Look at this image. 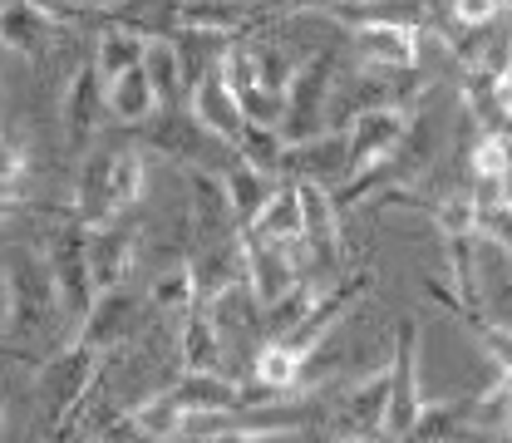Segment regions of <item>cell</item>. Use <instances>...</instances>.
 Instances as JSON below:
<instances>
[{
  "label": "cell",
  "instance_id": "d6a6232c",
  "mask_svg": "<svg viewBox=\"0 0 512 443\" xmlns=\"http://www.w3.org/2000/svg\"><path fill=\"white\" fill-rule=\"evenodd\" d=\"M508 168H512V133H483L478 128V138L468 148V173L473 178H508Z\"/></svg>",
  "mask_w": 512,
  "mask_h": 443
},
{
  "label": "cell",
  "instance_id": "277c9868",
  "mask_svg": "<svg viewBox=\"0 0 512 443\" xmlns=\"http://www.w3.org/2000/svg\"><path fill=\"white\" fill-rule=\"evenodd\" d=\"M138 138H143L148 153L168 158L173 168H227L237 158L232 143H222L217 133H207V128L197 124V114H192L188 104L158 109L148 124L138 128Z\"/></svg>",
  "mask_w": 512,
  "mask_h": 443
},
{
  "label": "cell",
  "instance_id": "e0dca14e",
  "mask_svg": "<svg viewBox=\"0 0 512 443\" xmlns=\"http://www.w3.org/2000/svg\"><path fill=\"white\" fill-rule=\"evenodd\" d=\"M350 55L360 69H419V35L404 25H350Z\"/></svg>",
  "mask_w": 512,
  "mask_h": 443
},
{
  "label": "cell",
  "instance_id": "44dd1931",
  "mask_svg": "<svg viewBox=\"0 0 512 443\" xmlns=\"http://www.w3.org/2000/svg\"><path fill=\"white\" fill-rule=\"evenodd\" d=\"M104 104H109V124L114 128H143L163 109V104H158V89H153V79H148L143 64L104 84Z\"/></svg>",
  "mask_w": 512,
  "mask_h": 443
},
{
  "label": "cell",
  "instance_id": "2e32d148",
  "mask_svg": "<svg viewBox=\"0 0 512 443\" xmlns=\"http://www.w3.org/2000/svg\"><path fill=\"white\" fill-rule=\"evenodd\" d=\"M138 311H143V301L119 286V291H99V301H94V311L79 320V330H74V340H84V345H94V350H104V355H114L119 345H124L128 335H133V325H138Z\"/></svg>",
  "mask_w": 512,
  "mask_h": 443
},
{
  "label": "cell",
  "instance_id": "e575fe53",
  "mask_svg": "<svg viewBox=\"0 0 512 443\" xmlns=\"http://www.w3.org/2000/svg\"><path fill=\"white\" fill-rule=\"evenodd\" d=\"M30 5H40L45 15H55L64 30H99V20H104V5L99 0H30Z\"/></svg>",
  "mask_w": 512,
  "mask_h": 443
},
{
  "label": "cell",
  "instance_id": "7c38bea8",
  "mask_svg": "<svg viewBox=\"0 0 512 443\" xmlns=\"http://www.w3.org/2000/svg\"><path fill=\"white\" fill-rule=\"evenodd\" d=\"M409 124H414V109H365V114H355V119L345 124L350 178L365 173V168H375V163H384V158L404 143ZM350 178H345V183H350Z\"/></svg>",
  "mask_w": 512,
  "mask_h": 443
},
{
  "label": "cell",
  "instance_id": "1f68e13d",
  "mask_svg": "<svg viewBox=\"0 0 512 443\" xmlns=\"http://www.w3.org/2000/svg\"><path fill=\"white\" fill-rule=\"evenodd\" d=\"M237 153L261 168V173H271V178H281V158H286V133L271 124H247V133L237 138Z\"/></svg>",
  "mask_w": 512,
  "mask_h": 443
},
{
  "label": "cell",
  "instance_id": "484cf974",
  "mask_svg": "<svg viewBox=\"0 0 512 443\" xmlns=\"http://www.w3.org/2000/svg\"><path fill=\"white\" fill-rule=\"evenodd\" d=\"M306 365H311V360H301L291 345L261 340V350H256V360H252V375L261 384H271L276 394H296V389L306 384Z\"/></svg>",
  "mask_w": 512,
  "mask_h": 443
},
{
  "label": "cell",
  "instance_id": "d6986e66",
  "mask_svg": "<svg viewBox=\"0 0 512 443\" xmlns=\"http://www.w3.org/2000/svg\"><path fill=\"white\" fill-rule=\"evenodd\" d=\"M168 389H173L178 409L188 414V424L192 419H212V414H232V409L242 404L237 380H227L222 370H183Z\"/></svg>",
  "mask_w": 512,
  "mask_h": 443
},
{
  "label": "cell",
  "instance_id": "60d3db41",
  "mask_svg": "<svg viewBox=\"0 0 512 443\" xmlns=\"http://www.w3.org/2000/svg\"><path fill=\"white\" fill-rule=\"evenodd\" d=\"M508 439H512V404H508Z\"/></svg>",
  "mask_w": 512,
  "mask_h": 443
},
{
  "label": "cell",
  "instance_id": "7402d4cb",
  "mask_svg": "<svg viewBox=\"0 0 512 443\" xmlns=\"http://www.w3.org/2000/svg\"><path fill=\"white\" fill-rule=\"evenodd\" d=\"M222 355H227V345H222L217 316L207 306H192L188 316L178 320V360H183V370H222Z\"/></svg>",
  "mask_w": 512,
  "mask_h": 443
},
{
  "label": "cell",
  "instance_id": "cb8c5ba5",
  "mask_svg": "<svg viewBox=\"0 0 512 443\" xmlns=\"http://www.w3.org/2000/svg\"><path fill=\"white\" fill-rule=\"evenodd\" d=\"M192 306H197V276H192V261H173V266H163L158 276H153V286H148V311L153 316H188Z\"/></svg>",
  "mask_w": 512,
  "mask_h": 443
},
{
  "label": "cell",
  "instance_id": "f1b7e54d",
  "mask_svg": "<svg viewBox=\"0 0 512 443\" xmlns=\"http://www.w3.org/2000/svg\"><path fill=\"white\" fill-rule=\"evenodd\" d=\"M128 419H133L143 434H158V439H173V443L188 439V414L178 409L173 389H158V394H148L143 404H133V409H128Z\"/></svg>",
  "mask_w": 512,
  "mask_h": 443
},
{
  "label": "cell",
  "instance_id": "f35d334b",
  "mask_svg": "<svg viewBox=\"0 0 512 443\" xmlns=\"http://www.w3.org/2000/svg\"><path fill=\"white\" fill-rule=\"evenodd\" d=\"M325 443H404L399 434H375V439H325Z\"/></svg>",
  "mask_w": 512,
  "mask_h": 443
},
{
  "label": "cell",
  "instance_id": "4316f807",
  "mask_svg": "<svg viewBox=\"0 0 512 443\" xmlns=\"http://www.w3.org/2000/svg\"><path fill=\"white\" fill-rule=\"evenodd\" d=\"M143 69L158 89V104H188V79H183V60H178V45L173 40H148L143 50Z\"/></svg>",
  "mask_w": 512,
  "mask_h": 443
},
{
  "label": "cell",
  "instance_id": "52a82bcc",
  "mask_svg": "<svg viewBox=\"0 0 512 443\" xmlns=\"http://www.w3.org/2000/svg\"><path fill=\"white\" fill-rule=\"evenodd\" d=\"M389 365L384 370H370L365 380H355L340 399H330V414H325V434L330 439H375V434H389L384 419H389Z\"/></svg>",
  "mask_w": 512,
  "mask_h": 443
},
{
  "label": "cell",
  "instance_id": "d4e9b609",
  "mask_svg": "<svg viewBox=\"0 0 512 443\" xmlns=\"http://www.w3.org/2000/svg\"><path fill=\"white\" fill-rule=\"evenodd\" d=\"M143 50H148V40L124 30V25H99V30H94V64H99L104 84L128 74V69H138V64H143Z\"/></svg>",
  "mask_w": 512,
  "mask_h": 443
},
{
  "label": "cell",
  "instance_id": "f546056e",
  "mask_svg": "<svg viewBox=\"0 0 512 443\" xmlns=\"http://www.w3.org/2000/svg\"><path fill=\"white\" fill-rule=\"evenodd\" d=\"M242 232H256V237H301V192H296V183L281 178L276 192H271V202L261 207V217L252 227H242Z\"/></svg>",
  "mask_w": 512,
  "mask_h": 443
},
{
  "label": "cell",
  "instance_id": "4fadbf2b",
  "mask_svg": "<svg viewBox=\"0 0 512 443\" xmlns=\"http://www.w3.org/2000/svg\"><path fill=\"white\" fill-rule=\"evenodd\" d=\"M281 178L291 183H320V188H345L350 178V148H345V133H320L306 143H286V158H281Z\"/></svg>",
  "mask_w": 512,
  "mask_h": 443
},
{
  "label": "cell",
  "instance_id": "ba28073f",
  "mask_svg": "<svg viewBox=\"0 0 512 443\" xmlns=\"http://www.w3.org/2000/svg\"><path fill=\"white\" fill-rule=\"evenodd\" d=\"M419 345H424V330L414 316H399L394 325V350H389V419L384 429L389 434H409L419 409H424V389H419Z\"/></svg>",
  "mask_w": 512,
  "mask_h": 443
},
{
  "label": "cell",
  "instance_id": "5bb4252c",
  "mask_svg": "<svg viewBox=\"0 0 512 443\" xmlns=\"http://www.w3.org/2000/svg\"><path fill=\"white\" fill-rule=\"evenodd\" d=\"M64 25L55 15H45L30 0H0V50L20 55V60H45L55 50V35Z\"/></svg>",
  "mask_w": 512,
  "mask_h": 443
},
{
  "label": "cell",
  "instance_id": "ac0fdd59",
  "mask_svg": "<svg viewBox=\"0 0 512 443\" xmlns=\"http://www.w3.org/2000/svg\"><path fill=\"white\" fill-rule=\"evenodd\" d=\"M478 434V394H458V399H424L419 419L404 443H468Z\"/></svg>",
  "mask_w": 512,
  "mask_h": 443
},
{
  "label": "cell",
  "instance_id": "3957f363",
  "mask_svg": "<svg viewBox=\"0 0 512 443\" xmlns=\"http://www.w3.org/2000/svg\"><path fill=\"white\" fill-rule=\"evenodd\" d=\"M89 232L74 212H55L50 232H45V261L55 271V286H60V301H64V316L69 325L79 330V320L94 311L99 301V286H94V266H89Z\"/></svg>",
  "mask_w": 512,
  "mask_h": 443
},
{
  "label": "cell",
  "instance_id": "74e56055",
  "mask_svg": "<svg viewBox=\"0 0 512 443\" xmlns=\"http://www.w3.org/2000/svg\"><path fill=\"white\" fill-rule=\"evenodd\" d=\"M183 443H266L261 434H192Z\"/></svg>",
  "mask_w": 512,
  "mask_h": 443
},
{
  "label": "cell",
  "instance_id": "603a6c76",
  "mask_svg": "<svg viewBox=\"0 0 512 443\" xmlns=\"http://www.w3.org/2000/svg\"><path fill=\"white\" fill-rule=\"evenodd\" d=\"M222 178H227V192H232V212H237V227H252L256 217H261V207L271 202V192H276V183L281 178H271V173H261V168H252L242 153L222 168Z\"/></svg>",
  "mask_w": 512,
  "mask_h": 443
},
{
  "label": "cell",
  "instance_id": "83f0119b",
  "mask_svg": "<svg viewBox=\"0 0 512 443\" xmlns=\"http://www.w3.org/2000/svg\"><path fill=\"white\" fill-rule=\"evenodd\" d=\"M148 192V158L138 148H114V168H109V212L119 217L128 207H138Z\"/></svg>",
  "mask_w": 512,
  "mask_h": 443
},
{
  "label": "cell",
  "instance_id": "836d02e7",
  "mask_svg": "<svg viewBox=\"0 0 512 443\" xmlns=\"http://www.w3.org/2000/svg\"><path fill=\"white\" fill-rule=\"evenodd\" d=\"M458 320L478 335V345L488 350V360L498 365V375L512 380V325H498V320H488L483 311H458Z\"/></svg>",
  "mask_w": 512,
  "mask_h": 443
},
{
  "label": "cell",
  "instance_id": "d590c367",
  "mask_svg": "<svg viewBox=\"0 0 512 443\" xmlns=\"http://www.w3.org/2000/svg\"><path fill=\"white\" fill-rule=\"evenodd\" d=\"M25 173H30V148H25V138H20L15 128H0V183L20 188Z\"/></svg>",
  "mask_w": 512,
  "mask_h": 443
},
{
  "label": "cell",
  "instance_id": "30bf717a",
  "mask_svg": "<svg viewBox=\"0 0 512 443\" xmlns=\"http://www.w3.org/2000/svg\"><path fill=\"white\" fill-rule=\"evenodd\" d=\"M60 124H64V138L79 148V153H89V143L104 133L109 124V104H104V74H99V64L94 55L79 64L69 79H64V94H60Z\"/></svg>",
  "mask_w": 512,
  "mask_h": 443
},
{
  "label": "cell",
  "instance_id": "4dcf8cb0",
  "mask_svg": "<svg viewBox=\"0 0 512 443\" xmlns=\"http://www.w3.org/2000/svg\"><path fill=\"white\" fill-rule=\"evenodd\" d=\"M247 45H252L256 79H261L271 94H286V89H291V74H296V64L301 60H291V50H286L281 40H271L266 25H256L252 35H247Z\"/></svg>",
  "mask_w": 512,
  "mask_h": 443
},
{
  "label": "cell",
  "instance_id": "ab89813d",
  "mask_svg": "<svg viewBox=\"0 0 512 443\" xmlns=\"http://www.w3.org/2000/svg\"><path fill=\"white\" fill-rule=\"evenodd\" d=\"M503 188H508V202H512V168H508V178H503Z\"/></svg>",
  "mask_w": 512,
  "mask_h": 443
},
{
  "label": "cell",
  "instance_id": "6da1fadb",
  "mask_svg": "<svg viewBox=\"0 0 512 443\" xmlns=\"http://www.w3.org/2000/svg\"><path fill=\"white\" fill-rule=\"evenodd\" d=\"M0 286H5V316H0V350L25 355L30 345H50V355L74 340V325L64 316L60 286L45 252L10 247L0 261Z\"/></svg>",
  "mask_w": 512,
  "mask_h": 443
},
{
  "label": "cell",
  "instance_id": "8fae6325",
  "mask_svg": "<svg viewBox=\"0 0 512 443\" xmlns=\"http://www.w3.org/2000/svg\"><path fill=\"white\" fill-rule=\"evenodd\" d=\"M301 192V242L311 252L316 276H340V261H345V242H340V207H335V192L320 188V183H296Z\"/></svg>",
  "mask_w": 512,
  "mask_h": 443
},
{
  "label": "cell",
  "instance_id": "b9f144b4",
  "mask_svg": "<svg viewBox=\"0 0 512 443\" xmlns=\"http://www.w3.org/2000/svg\"><path fill=\"white\" fill-rule=\"evenodd\" d=\"M0 424H5V404H0Z\"/></svg>",
  "mask_w": 512,
  "mask_h": 443
},
{
  "label": "cell",
  "instance_id": "8992f818",
  "mask_svg": "<svg viewBox=\"0 0 512 443\" xmlns=\"http://www.w3.org/2000/svg\"><path fill=\"white\" fill-rule=\"evenodd\" d=\"M375 291V271H350V276H340V281H330L325 291H320L316 301H311V311L296 320L286 335H266V340H281V345H291L301 360H311L320 345L330 340V330L340 325V320L350 316L365 296Z\"/></svg>",
  "mask_w": 512,
  "mask_h": 443
},
{
  "label": "cell",
  "instance_id": "9c48e42d",
  "mask_svg": "<svg viewBox=\"0 0 512 443\" xmlns=\"http://www.w3.org/2000/svg\"><path fill=\"white\" fill-rule=\"evenodd\" d=\"M178 173L188 183V227H192V237H197V247L242 237L222 168H178Z\"/></svg>",
  "mask_w": 512,
  "mask_h": 443
},
{
  "label": "cell",
  "instance_id": "9a60e30c",
  "mask_svg": "<svg viewBox=\"0 0 512 443\" xmlns=\"http://www.w3.org/2000/svg\"><path fill=\"white\" fill-rule=\"evenodd\" d=\"M188 109L197 114V124L207 128V133H217L222 143H232L237 148V138L247 133V114H242V99L232 94V84H227V69L217 64L207 79H197L188 94Z\"/></svg>",
  "mask_w": 512,
  "mask_h": 443
},
{
  "label": "cell",
  "instance_id": "7a4b0ae2",
  "mask_svg": "<svg viewBox=\"0 0 512 443\" xmlns=\"http://www.w3.org/2000/svg\"><path fill=\"white\" fill-rule=\"evenodd\" d=\"M99 355H104V350H94V345H84V340H69V345H64V350H55L50 360H40L35 394H40L45 419H50V443L69 439V424L89 409L94 384L104 380Z\"/></svg>",
  "mask_w": 512,
  "mask_h": 443
},
{
  "label": "cell",
  "instance_id": "8d00e7d4",
  "mask_svg": "<svg viewBox=\"0 0 512 443\" xmlns=\"http://www.w3.org/2000/svg\"><path fill=\"white\" fill-rule=\"evenodd\" d=\"M99 443H173V439H158V434H143V429H138V424H133V419H109V424H104V439Z\"/></svg>",
  "mask_w": 512,
  "mask_h": 443
},
{
  "label": "cell",
  "instance_id": "ffe728a7",
  "mask_svg": "<svg viewBox=\"0 0 512 443\" xmlns=\"http://www.w3.org/2000/svg\"><path fill=\"white\" fill-rule=\"evenodd\" d=\"M133 261H138V232L114 227V222L89 232V266H94V286H99V291H119V286H128Z\"/></svg>",
  "mask_w": 512,
  "mask_h": 443
},
{
  "label": "cell",
  "instance_id": "5b68a950",
  "mask_svg": "<svg viewBox=\"0 0 512 443\" xmlns=\"http://www.w3.org/2000/svg\"><path fill=\"white\" fill-rule=\"evenodd\" d=\"M335 84H340V50L335 45H320L316 55H306L296 64L291 89H286V119H281L286 143H306V138L330 133L325 128V109L335 99Z\"/></svg>",
  "mask_w": 512,
  "mask_h": 443
}]
</instances>
